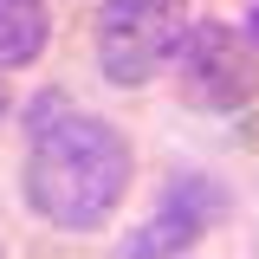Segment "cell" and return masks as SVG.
I'll return each mask as SVG.
<instances>
[{
	"mask_svg": "<svg viewBox=\"0 0 259 259\" xmlns=\"http://www.w3.org/2000/svg\"><path fill=\"white\" fill-rule=\"evenodd\" d=\"M136 149L110 117L78 110L65 91H39L26 104V168L20 194L46 227L59 233H97L123 207Z\"/></svg>",
	"mask_w": 259,
	"mask_h": 259,
	"instance_id": "obj_1",
	"label": "cell"
},
{
	"mask_svg": "<svg viewBox=\"0 0 259 259\" xmlns=\"http://www.w3.org/2000/svg\"><path fill=\"white\" fill-rule=\"evenodd\" d=\"M175 91L188 110L207 117H233L259 97V46L246 39V26L227 20H188L182 46H175Z\"/></svg>",
	"mask_w": 259,
	"mask_h": 259,
	"instance_id": "obj_2",
	"label": "cell"
},
{
	"mask_svg": "<svg viewBox=\"0 0 259 259\" xmlns=\"http://www.w3.org/2000/svg\"><path fill=\"white\" fill-rule=\"evenodd\" d=\"M97 71L117 91H143L175 59L188 32V0H104L97 7Z\"/></svg>",
	"mask_w": 259,
	"mask_h": 259,
	"instance_id": "obj_3",
	"label": "cell"
},
{
	"mask_svg": "<svg viewBox=\"0 0 259 259\" xmlns=\"http://www.w3.org/2000/svg\"><path fill=\"white\" fill-rule=\"evenodd\" d=\"M227 214H233V194H227L214 175H201V168L168 175L156 214L117 246V259H175V253H188V246H201Z\"/></svg>",
	"mask_w": 259,
	"mask_h": 259,
	"instance_id": "obj_4",
	"label": "cell"
},
{
	"mask_svg": "<svg viewBox=\"0 0 259 259\" xmlns=\"http://www.w3.org/2000/svg\"><path fill=\"white\" fill-rule=\"evenodd\" d=\"M52 46V7L46 0H0V71H26Z\"/></svg>",
	"mask_w": 259,
	"mask_h": 259,
	"instance_id": "obj_5",
	"label": "cell"
},
{
	"mask_svg": "<svg viewBox=\"0 0 259 259\" xmlns=\"http://www.w3.org/2000/svg\"><path fill=\"white\" fill-rule=\"evenodd\" d=\"M233 136H240V149H259V110H253V117H246L240 130H233Z\"/></svg>",
	"mask_w": 259,
	"mask_h": 259,
	"instance_id": "obj_6",
	"label": "cell"
},
{
	"mask_svg": "<svg viewBox=\"0 0 259 259\" xmlns=\"http://www.w3.org/2000/svg\"><path fill=\"white\" fill-rule=\"evenodd\" d=\"M246 39L259 46V0H253V13H246Z\"/></svg>",
	"mask_w": 259,
	"mask_h": 259,
	"instance_id": "obj_7",
	"label": "cell"
},
{
	"mask_svg": "<svg viewBox=\"0 0 259 259\" xmlns=\"http://www.w3.org/2000/svg\"><path fill=\"white\" fill-rule=\"evenodd\" d=\"M0 117H7V84H0Z\"/></svg>",
	"mask_w": 259,
	"mask_h": 259,
	"instance_id": "obj_8",
	"label": "cell"
},
{
	"mask_svg": "<svg viewBox=\"0 0 259 259\" xmlns=\"http://www.w3.org/2000/svg\"><path fill=\"white\" fill-rule=\"evenodd\" d=\"M0 259H7V253H0Z\"/></svg>",
	"mask_w": 259,
	"mask_h": 259,
	"instance_id": "obj_9",
	"label": "cell"
}]
</instances>
